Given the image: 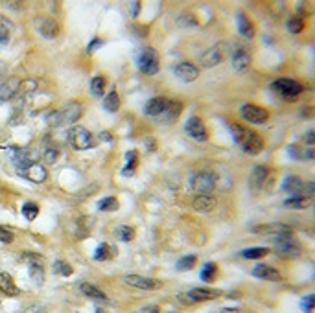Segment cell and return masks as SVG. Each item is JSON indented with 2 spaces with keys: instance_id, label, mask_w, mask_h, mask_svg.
I'll return each instance as SVG.
<instances>
[{
  "instance_id": "obj_22",
  "label": "cell",
  "mask_w": 315,
  "mask_h": 313,
  "mask_svg": "<svg viewBox=\"0 0 315 313\" xmlns=\"http://www.w3.org/2000/svg\"><path fill=\"white\" fill-rule=\"evenodd\" d=\"M192 207H194V210H197V212H210V210H214L216 208V197L214 195H209V193H199L197 197L192 201Z\"/></svg>"
},
{
  "instance_id": "obj_13",
  "label": "cell",
  "mask_w": 315,
  "mask_h": 313,
  "mask_svg": "<svg viewBox=\"0 0 315 313\" xmlns=\"http://www.w3.org/2000/svg\"><path fill=\"white\" fill-rule=\"evenodd\" d=\"M24 260L28 262L30 276H32V278L35 280V284H37V286H43V282H44V271H43V260H41V256L32 254V252H26V254H24Z\"/></svg>"
},
{
  "instance_id": "obj_5",
  "label": "cell",
  "mask_w": 315,
  "mask_h": 313,
  "mask_svg": "<svg viewBox=\"0 0 315 313\" xmlns=\"http://www.w3.org/2000/svg\"><path fill=\"white\" fill-rule=\"evenodd\" d=\"M271 89L276 91L280 96L288 98V100H293L297 98L299 94L302 92V85L295 79H290V77H280V79H276V81L271 83Z\"/></svg>"
},
{
  "instance_id": "obj_3",
  "label": "cell",
  "mask_w": 315,
  "mask_h": 313,
  "mask_svg": "<svg viewBox=\"0 0 315 313\" xmlns=\"http://www.w3.org/2000/svg\"><path fill=\"white\" fill-rule=\"evenodd\" d=\"M138 68H140V72L146 74V76H155L157 72L160 70V63H159V55L153 48L150 46H146V48L140 50L138 53Z\"/></svg>"
},
{
  "instance_id": "obj_14",
  "label": "cell",
  "mask_w": 315,
  "mask_h": 313,
  "mask_svg": "<svg viewBox=\"0 0 315 313\" xmlns=\"http://www.w3.org/2000/svg\"><path fill=\"white\" fill-rule=\"evenodd\" d=\"M184 129H186V133H188L192 138L197 140V142H207V138H209V135H207V129H205V124H203V120H201V118H195V116H192V118L186 122Z\"/></svg>"
},
{
  "instance_id": "obj_6",
  "label": "cell",
  "mask_w": 315,
  "mask_h": 313,
  "mask_svg": "<svg viewBox=\"0 0 315 313\" xmlns=\"http://www.w3.org/2000/svg\"><path fill=\"white\" fill-rule=\"evenodd\" d=\"M275 250L282 258H299L302 252V247L299 245V241L293 236H286L280 238V240H275Z\"/></svg>"
},
{
  "instance_id": "obj_51",
  "label": "cell",
  "mask_w": 315,
  "mask_h": 313,
  "mask_svg": "<svg viewBox=\"0 0 315 313\" xmlns=\"http://www.w3.org/2000/svg\"><path fill=\"white\" fill-rule=\"evenodd\" d=\"M24 313H46V309H44L43 306H37V304H35V306H30V308H26Z\"/></svg>"
},
{
  "instance_id": "obj_50",
  "label": "cell",
  "mask_w": 315,
  "mask_h": 313,
  "mask_svg": "<svg viewBox=\"0 0 315 313\" xmlns=\"http://www.w3.org/2000/svg\"><path fill=\"white\" fill-rule=\"evenodd\" d=\"M102 44H103L102 39H94V41H92V43L89 44V53H92L94 50H98L100 46H102Z\"/></svg>"
},
{
  "instance_id": "obj_48",
  "label": "cell",
  "mask_w": 315,
  "mask_h": 313,
  "mask_svg": "<svg viewBox=\"0 0 315 313\" xmlns=\"http://www.w3.org/2000/svg\"><path fill=\"white\" fill-rule=\"evenodd\" d=\"M177 22H179V26H195V24H197V20H195L194 17H190V15H184V17H181Z\"/></svg>"
},
{
  "instance_id": "obj_52",
  "label": "cell",
  "mask_w": 315,
  "mask_h": 313,
  "mask_svg": "<svg viewBox=\"0 0 315 313\" xmlns=\"http://www.w3.org/2000/svg\"><path fill=\"white\" fill-rule=\"evenodd\" d=\"M160 309L157 308V306H144V308H140L138 311H135V313H159Z\"/></svg>"
},
{
  "instance_id": "obj_8",
  "label": "cell",
  "mask_w": 315,
  "mask_h": 313,
  "mask_svg": "<svg viewBox=\"0 0 315 313\" xmlns=\"http://www.w3.org/2000/svg\"><path fill=\"white\" fill-rule=\"evenodd\" d=\"M216 181L218 177L212 172H199L192 177V188L197 193H210L216 188Z\"/></svg>"
},
{
  "instance_id": "obj_25",
  "label": "cell",
  "mask_w": 315,
  "mask_h": 313,
  "mask_svg": "<svg viewBox=\"0 0 315 313\" xmlns=\"http://www.w3.org/2000/svg\"><path fill=\"white\" fill-rule=\"evenodd\" d=\"M79 289H81V293L85 295V297H89V299L98 300V302H107L105 293H103L102 289H98L94 284H81Z\"/></svg>"
},
{
  "instance_id": "obj_18",
  "label": "cell",
  "mask_w": 315,
  "mask_h": 313,
  "mask_svg": "<svg viewBox=\"0 0 315 313\" xmlns=\"http://www.w3.org/2000/svg\"><path fill=\"white\" fill-rule=\"evenodd\" d=\"M267 175H269V169L266 166H262V164H258V166L252 168L251 175H249V188H251L252 192H258L266 184Z\"/></svg>"
},
{
  "instance_id": "obj_2",
  "label": "cell",
  "mask_w": 315,
  "mask_h": 313,
  "mask_svg": "<svg viewBox=\"0 0 315 313\" xmlns=\"http://www.w3.org/2000/svg\"><path fill=\"white\" fill-rule=\"evenodd\" d=\"M83 115V107L81 103L78 101H70L63 109H59V111H53L52 115L48 116V124L52 127H63V125H70V124H76V122L81 118Z\"/></svg>"
},
{
  "instance_id": "obj_34",
  "label": "cell",
  "mask_w": 315,
  "mask_h": 313,
  "mask_svg": "<svg viewBox=\"0 0 315 313\" xmlns=\"http://www.w3.org/2000/svg\"><path fill=\"white\" fill-rule=\"evenodd\" d=\"M240 254L247 260H258V258H264L266 254H269V249L267 247H252V249H243Z\"/></svg>"
},
{
  "instance_id": "obj_40",
  "label": "cell",
  "mask_w": 315,
  "mask_h": 313,
  "mask_svg": "<svg viewBox=\"0 0 315 313\" xmlns=\"http://www.w3.org/2000/svg\"><path fill=\"white\" fill-rule=\"evenodd\" d=\"M288 30H290V34L297 35L301 34L302 30H304V20L301 19V17H291L290 20H288Z\"/></svg>"
},
{
  "instance_id": "obj_55",
  "label": "cell",
  "mask_w": 315,
  "mask_h": 313,
  "mask_svg": "<svg viewBox=\"0 0 315 313\" xmlns=\"http://www.w3.org/2000/svg\"><path fill=\"white\" fill-rule=\"evenodd\" d=\"M6 70H8V68H6V63L0 59V83L6 79Z\"/></svg>"
},
{
  "instance_id": "obj_12",
  "label": "cell",
  "mask_w": 315,
  "mask_h": 313,
  "mask_svg": "<svg viewBox=\"0 0 315 313\" xmlns=\"http://www.w3.org/2000/svg\"><path fill=\"white\" fill-rule=\"evenodd\" d=\"M124 284L136 289H144V291H153V289H159L162 286L159 280L146 278V276H140V275H126L124 276Z\"/></svg>"
},
{
  "instance_id": "obj_9",
  "label": "cell",
  "mask_w": 315,
  "mask_h": 313,
  "mask_svg": "<svg viewBox=\"0 0 315 313\" xmlns=\"http://www.w3.org/2000/svg\"><path fill=\"white\" fill-rule=\"evenodd\" d=\"M35 28L43 39H55L59 35V22L53 17H37L35 19Z\"/></svg>"
},
{
  "instance_id": "obj_29",
  "label": "cell",
  "mask_w": 315,
  "mask_h": 313,
  "mask_svg": "<svg viewBox=\"0 0 315 313\" xmlns=\"http://www.w3.org/2000/svg\"><path fill=\"white\" fill-rule=\"evenodd\" d=\"M181 111H183V105H181L179 101H170L168 107L164 109V112L160 115L162 116V122H174L181 115Z\"/></svg>"
},
{
  "instance_id": "obj_32",
  "label": "cell",
  "mask_w": 315,
  "mask_h": 313,
  "mask_svg": "<svg viewBox=\"0 0 315 313\" xmlns=\"http://www.w3.org/2000/svg\"><path fill=\"white\" fill-rule=\"evenodd\" d=\"M103 107H105L107 112H117L118 109H120V98H118V92L114 91V89L105 96V100H103Z\"/></svg>"
},
{
  "instance_id": "obj_28",
  "label": "cell",
  "mask_w": 315,
  "mask_h": 313,
  "mask_svg": "<svg viewBox=\"0 0 315 313\" xmlns=\"http://www.w3.org/2000/svg\"><path fill=\"white\" fill-rule=\"evenodd\" d=\"M92 226H94V217H91V216L79 217L78 219V238L79 240H81V238L91 236Z\"/></svg>"
},
{
  "instance_id": "obj_1",
  "label": "cell",
  "mask_w": 315,
  "mask_h": 313,
  "mask_svg": "<svg viewBox=\"0 0 315 313\" xmlns=\"http://www.w3.org/2000/svg\"><path fill=\"white\" fill-rule=\"evenodd\" d=\"M231 131H233V136L236 140V144L242 148L247 155H258L264 150V138L254 131L247 129V127H242V125L233 124L231 125Z\"/></svg>"
},
{
  "instance_id": "obj_54",
  "label": "cell",
  "mask_w": 315,
  "mask_h": 313,
  "mask_svg": "<svg viewBox=\"0 0 315 313\" xmlns=\"http://www.w3.org/2000/svg\"><path fill=\"white\" fill-rule=\"evenodd\" d=\"M304 142H306V144H308V146H310V148H311V146H313V142H315V133H313V131H308V133H306Z\"/></svg>"
},
{
  "instance_id": "obj_19",
  "label": "cell",
  "mask_w": 315,
  "mask_h": 313,
  "mask_svg": "<svg viewBox=\"0 0 315 313\" xmlns=\"http://www.w3.org/2000/svg\"><path fill=\"white\" fill-rule=\"evenodd\" d=\"M231 63H233V68L236 72H245L251 65V55L245 48H236L233 52V58H231Z\"/></svg>"
},
{
  "instance_id": "obj_31",
  "label": "cell",
  "mask_w": 315,
  "mask_h": 313,
  "mask_svg": "<svg viewBox=\"0 0 315 313\" xmlns=\"http://www.w3.org/2000/svg\"><path fill=\"white\" fill-rule=\"evenodd\" d=\"M138 166V151L131 150L126 153V168L122 169V174L124 175H133V172L136 169Z\"/></svg>"
},
{
  "instance_id": "obj_57",
  "label": "cell",
  "mask_w": 315,
  "mask_h": 313,
  "mask_svg": "<svg viewBox=\"0 0 315 313\" xmlns=\"http://www.w3.org/2000/svg\"><path fill=\"white\" fill-rule=\"evenodd\" d=\"M100 140H102V142H111L112 135H111V133H107V131H103L102 135H100Z\"/></svg>"
},
{
  "instance_id": "obj_58",
  "label": "cell",
  "mask_w": 315,
  "mask_h": 313,
  "mask_svg": "<svg viewBox=\"0 0 315 313\" xmlns=\"http://www.w3.org/2000/svg\"><path fill=\"white\" fill-rule=\"evenodd\" d=\"M223 313H236V309H225Z\"/></svg>"
},
{
  "instance_id": "obj_39",
  "label": "cell",
  "mask_w": 315,
  "mask_h": 313,
  "mask_svg": "<svg viewBox=\"0 0 315 313\" xmlns=\"http://www.w3.org/2000/svg\"><path fill=\"white\" fill-rule=\"evenodd\" d=\"M35 89H37V81H35V79H20V87H19V92H17V94H20V96H28V94L35 92Z\"/></svg>"
},
{
  "instance_id": "obj_36",
  "label": "cell",
  "mask_w": 315,
  "mask_h": 313,
  "mask_svg": "<svg viewBox=\"0 0 315 313\" xmlns=\"http://www.w3.org/2000/svg\"><path fill=\"white\" fill-rule=\"evenodd\" d=\"M91 92L94 94V96H103V92H105V77H103V76L92 77Z\"/></svg>"
},
{
  "instance_id": "obj_20",
  "label": "cell",
  "mask_w": 315,
  "mask_h": 313,
  "mask_svg": "<svg viewBox=\"0 0 315 313\" xmlns=\"http://www.w3.org/2000/svg\"><path fill=\"white\" fill-rule=\"evenodd\" d=\"M168 103H170V100H168V98H164V96L151 98V100L146 103L144 112L148 116H160L162 112H164L166 107H168Z\"/></svg>"
},
{
  "instance_id": "obj_21",
  "label": "cell",
  "mask_w": 315,
  "mask_h": 313,
  "mask_svg": "<svg viewBox=\"0 0 315 313\" xmlns=\"http://www.w3.org/2000/svg\"><path fill=\"white\" fill-rule=\"evenodd\" d=\"M252 276H256V278H262V280H271V282H280L282 276L280 273L271 267V265H266V264H258L254 269H252Z\"/></svg>"
},
{
  "instance_id": "obj_56",
  "label": "cell",
  "mask_w": 315,
  "mask_h": 313,
  "mask_svg": "<svg viewBox=\"0 0 315 313\" xmlns=\"http://www.w3.org/2000/svg\"><path fill=\"white\" fill-rule=\"evenodd\" d=\"M315 153H313V148H308L306 151H302V159H313Z\"/></svg>"
},
{
  "instance_id": "obj_15",
  "label": "cell",
  "mask_w": 315,
  "mask_h": 313,
  "mask_svg": "<svg viewBox=\"0 0 315 313\" xmlns=\"http://www.w3.org/2000/svg\"><path fill=\"white\" fill-rule=\"evenodd\" d=\"M20 87V77H8L4 81L0 83V103L4 101H10L17 96Z\"/></svg>"
},
{
  "instance_id": "obj_37",
  "label": "cell",
  "mask_w": 315,
  "mask_h": 313,
  "mask_svg": "<svg viewBox=\"0 0 315 313\" xmlns=\"http://www.w3.org/2000/svg\"><path fill=\"white\" fill-rule=\"evenodd\" d=\"M195 262H197V256L195 254H188V256H183L179 262H177V271H190V269H194V265Z\"/></svg>"
},
{
  "instance_id": "obj_49",
  "label": "cell",
  "mask_w": 315,
  "mask_h": 313,
  "mask_svg": "<svg viewBox=\"0 0 315 313\" xmlns=\"http://www.w3.org/2000/svg\"><path fill=\"white\" fill-rule=\"evenodd\" d=\"M288 150H290V155L293 159H302V150H299L297 146H290Z\"/></svg>"
},
{
  "instance_id": "obj_17",
  "label": "cell",
  "mask_w": 315,
  "mask_h": 313,
  "mask_svg": "<svg viewBox=\"0 0 315 313\" xmlns=\"http://www.w3.org/2000/svg\"><path fill=\"white\" fill-rule=\"evenodd\" d=\"M22 177H26L28 181H32V183L35 184H41L46 181V177H48V172H46V168L44 166H41V164L34 162V164H30L28 168L22 169V172H19Z\"/></svg>"
},
{
  "instance_id": "obj_10",
  "label": "cell",
  "mask_w": 315,
  "mask_h": 313,
  "mask_svg": "<svg viewBox=\"0 0 315 313\" xmlns=\"http://www.w3.org/2000/svg\"><path fill=\"white\" fill-rule=\"evenodd\" d=\"M240 112H242L243 120L251 122V124H266L267 118H269V112H267L264 107L254 105V103H245V105H242Z\"/></svg>"
},
{
  "instance_id": "obj_44",
  "label": "cell",
  "mask_w": 315,
  "mask_h": 313,
  "mask_svg": "<svg viewBox=\"0 0 315 313\" xmlns=\"http://www.w3.org/2000/svg\"><path fill=\"white\" fill-rule=\"evenodd\" d=\"M286 207H291V208H306L310 205V199H304V197H290L286 199L284 203Z\"/></svg>"
},
{
  "instance_id": "obj_7",
  "label": "cell",
  "mask_w": 315,
  "mask_h": 313,
  "mask_svg": "<svg viewBox=\"0 0 315 313\" xmlns=\"http://www.w3.org/2000/svg\"><path fill=\"white\" fill-rule=\"evenodd\" d=\"M225 58H227V43H218L201 55L199 63L205 68H212V67H218Z\"/></svg>"
},
{
  "instance_id": "obj_24",
  "label": "cell",
  "mask_w": 315,
  "mask_h": 313,
  "mask_svg": "<svg viewBox=\"0 0 315 313\" xmlns=\"http://www.w3.org/2000/svg\"><path fill=\"white\" fill-rule=\"evenodd\" d=\"M219 293L216 291H210V289H203V288H197V289H190L188 291V297L190 302H203V300H212L214 297H218Z\"/></svg>"
},
{
  "instance_id": "obj_33",
  "label": "cell",
  "mask_w": 315,
  "mask_h": 313,
  "mask_svg": "<svg viewBox=\"0 0 315 313\" xmlns=\"http://www.w3.org/2000/svg\"><path fill=\"white\" fill-rule=\"evenodd\" d=\"M11 32H13V24L10 20L0 17V44H8L11 39Z\"/></svg>"
},
{
  "instance_id": "obj_11",
  "label": "cell",
  "mask_w": 315,
  "mask_h": 313,
  "mask_svg": "<svg viewBox=\"0 0 315 313\" xmlns=\"http://www.w3.org/2000/svg\"><path fill=\"white\" fill-rule=\"evenodd\" d=\"M258 234H266V236H271L275 240H280V238L286 236H293V232L288 225H282V223H271V225H262V226H254L252 229Z\"/></svg>"
},
{
  "instance_id": "obj_53",
  "label": "cell",
  "mask_w": 315,
  "mask_h": 313,
  "mask_svg": "<svg viewBox=\"0 0 315 313\" xmlns=\"http://www.w3.org/2000/svg\"><path fill=\"white\" fill-rule=\"evenodd\" d=\"M129 6H131L133 17H138V13H140V4H138V2H129Z\"/></svg>"
},
{
  "instance_id": "obj_47",
  "label": "cell",
  "mask_w": 315,
  "mask_h": 313,
  "mask_svg": "<svg viewBox=\"0 0 315 313\" xmlns=\"http://www.w3.org/2000/svg\"><path fill=\"white\" fill-rule=\"evenodd\" d=\"M313 304H315V295H308L302 299V308H304L306 313H310L313 309Z\"/></svg>"
},
{
  "instance_id": "obj_16",
  "label": "cell",
  "mask_w": 315,
  "mask_h": 313,
  "mask_svg": "<svg viewBox=\"0 0 315 313\" xmlns=\"http://www.w3.org/2000/svg\"><path fill=\"white\" fill-rule=\"evenodd\" d=\"M174 74L179 77L181 81L192 83V81H195V79H197L199 70H197V67H194V65H192V63L183 61V63H179V65H175Z\"/></svg>"
},
{
  "instance_id": "obj_45",
  "label": "cell",
  "mask_w": 315,
  "mask_h": 313,
  "mask_svg": "<svg viewBox=\"0 0 315 313\" xmlns=\"http://www.w3.org/2000/svg\"><path fill=\"white\" fill-rule=\"evenodd\" d=\"M13 240H15L13 232L4 229V226H0V241H2V243H11Z\"/></svg>"
},
{
  "instance_id": "obj_23",
  "label": "cell",
  "mask_w": 315,
  "mask_h": 313,
  "mask_svg": "<svg viewBox=\"0 0 315 313\" xmlns=\"http://www.w3.org/2000/svg\"><path fill=\"white\" fill-rule=\"evenodd\" d=\"M302 184H304V181H302L301 177H295V175H290V177L284 179V183H282V190L288 193H291V197H297L299 195V192H301Z\"/></svg>"
},
{
  "instance_id": "obj_43",
  "label": "cell",
  "mask_w": 315,
  "mask_h": 313,
  "mask_svg": "<svg viewBox=\"0 0 315 313\" xmlns=\"http://www.w3.org/2000/svg\"><path fill=\"white\" fill-rule=\"evenodd\" d=\"M214 276H216V264H214V262H207L203 271H201V280H205V282H212Z\"/></svg>"
},
{
  "instance_id": "obj_26",
  "label": "cell",
  "mask_w": 315,
  "mask_h": 313,
  "mask_svg": "<svg viewBox=\"0 0 315 313\" xmlns=\"http://www.w3.org/2000/svg\"><path fill=\"white\" fill-rule=\"evenodd\" d=\"M238 30H240V34L245 39L254 37V26H252V22L247 19V15H243V13L238 15Z\"/></svg>"
},
{
  "instance_id": "obj_46",
  "label": "cell",
  "mask_w": 315,
  "mask_h": 313,
  "mask_svg": "<svg viewBox=\"0 0 315 313\" xmlns=\"http://www.w3.org/2000/svg\"><path fill=\"white\" fill-rule=\"evenodd\" d=\"M58 150H53V148H48V150H44V162L48 164H53L58 160Z\"/></svg>"
},
{
  "instance_id": "obj_41",
  "label": "cell",
  "mask_w": 315,
  "mask_h": 313,
  "mask_svg": "<svg viewBox=\"0 0 315 313\" xmlns=\"http://www.w3.org/2000/svg\"><path fill=\"white\" fill-rule=\"evenodd\" d=\"M53 271H55L58 275H61V276H70L74 273L72 265L67 264V262H63V260H58L55 264H53Z\"/></svg>"
},
{
  "instance_id": "obj_30",
  "label": "cell",
  "mask_w": 315,
  "mask_h": 313,
  "mask_svg": "<svg viewBox=\"0 0 315 313\" xmlns=\"http://www.w3.org/2000/svg\"><path fill=\"white\" fill-rule=\"evenodd\" d=\"M0 291L6 295H17L19 293V289L15 286L13 278H11L8 273H0Z\"/></svg>"
},
{
  "instance_id": "obj_4",
  "label": "cell",
  "mask_w": 315,
  "mask_h": 313,
  "mask_svg": "<svg viewBox=\"0 0 315 313\" xmlns=\"http://www.w3.org/2000/svg\"><path fill=\"white\" fill-rule=\"evenodd\" d=\"M68 140H70V144L74 146V150H91L92 146H94V138H92V133L87 129V127H83V125H74L70 133H68Z\"/></svg>"
},
{
  "instance_id": "obj_35",
  "label": "cell",
  "mask_w": 315,
  "mask_h": 313,
  "mask_svg": "<svg viewBox=\"0 0 315 313\" xmlns=\"http://www.w3.org/2000/svg\"><path fill=\"white\" fill-rule=\"evenodd\" d=\"M118 207H120V203L112 195H109V197L102 199L98 203V210H102V212H114V210H118Z\"/></svg>"
},
{
  "instance_id": "obj_42",
  "label": "cell",
  "mask_w": 315,
  "mask_h": 313,
  "mask_svg": "<svg viewBox=\"0 0 315 313\" xmlns=\"http://www.w3.org/2000/svg\"><path fill=\"white\" fill-rule=\"evenodd\" d=\"M117 238L120 241H126V243H129V241L135 238V231H133L131 226H126V225H122L120 229L117 231Z\"/></svg>"
},
{
  "instance_id": "obj_38",
  "label": "cell",
  "mask_w": 315,
  "mask_h": 313,
  "mask_svg": "<svg viewBox=\"0 0 315 313\" xmlns=\"http://www.w3.org/2000/svg\"><path fill=\"white\" fill-rule=\"evenodd\" d=\"M22 216H24L28 221H34L35 217L39 216V207L32 201L24 203V207H22Z\"/></svg>"
},
{
  "instance_id": "obj_27",
  "label": "cell",
  "mask_w": 315,
  "mask_h": 313,
  "mask_svg": "<svg viewBox=\"0 0 315 313\" xmlns=\"http://www.w3.org/2000/svg\"><path fill=\"white\" fill-rule=\"evenodd\" d=\"M114 254H117L114 245H109V243H100V247H98L96 252H94V260H98V262L111 260V258H114Z\"/></svg>"
}]
</instances>
